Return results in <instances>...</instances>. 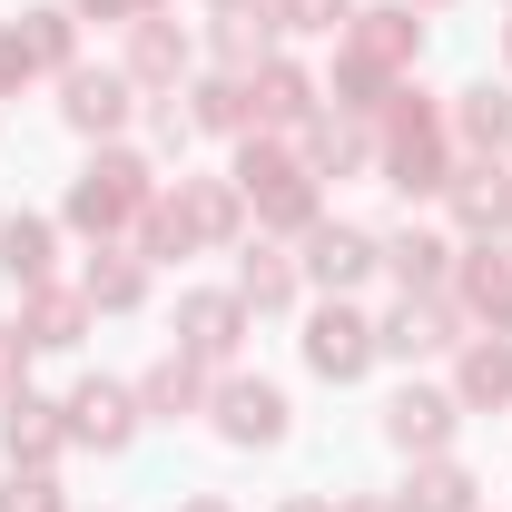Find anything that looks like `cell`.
Returning <instances> with one entry per match:
<instances>
[{"label":"cell","instance_id":"277c9868","mask_svg":"<svg viewBox=\"0 0 512 512\" xmlns=\"http://www.w3.org/2000/svg\"><path fill=\"white\" fill-rule=\"evenodd\" d=\"M237 197H247L266 227H316V178H306V158L276 148V138H247V148H237Z\"/></svg>","mask_w":512,"mask_h":512},{"label":"cell","instance_id":"ab89813d","mask_svg":"<svg viewBox=\"0 0 512 512\" xmlns=\"http://www.w3.org/2000/svg\"><path fill=\"white\" fill-rule=\"evenodd\" d=\"M424 10H444V0H424Z\"/></svg>","mask_w":512,"mask_h":512},{"label":"cell","instance_id":"d590c367","mask_svg":"<svg viewBox=\"0 0 512 512\" xmlns=\"http://www.w3.org/2000/svg\"><path fill=\"white\" fill-rule=\"evenodd\" d=\"M79 10H89V20H148L158 0H79Z\"/></svg>","mask_w":512,"mask_h":512},{"label":"cell","instance_id":"30bf717a","mask_svg":"<svg viewBox=\"0 0 512 512\" xmlns=\"http://www.w3.org/2000/svg\"><path fill=\"white\" fill-rule=\"evenodd\" d=\"M375 266H384V237H375V227H345V217H316V227H306V276H316V286L345 296V286H365Z\"/></svg>","mask_w":512,"mask_h":512},{"label":"cell","instance_id":"3957f363","mask_svg":"<svg viewBox=\"0 0 512 512\" xmlns=\"http://www.w3.org/2000/svg\"><path fill=\"white\" fill-rule=\"evenodd\" d=\"M148 197H158L148 158H138V148H99V158L69 178V227H79V237H119V227L148 217Z\"/></svg>","mask_w":512,"mask_h":512},{"label":"cell","instance_id":"e0dca14e","mask_svg":"<svg viewBox=\"0 0 512 512\" xmlns=\"http://www.w3.org/2000/svg\"><path fill=\"white\" fill-rule=\"evenodd\" d=\"M453 394H434V384H404L394 404H384V444H404V453H444L453 444Z\"/></svg>","mask_w":512,"mask_h":512},{"label":"cell","instance_id":"d6a6232c","mask_svg":"<svg viewBox=\"0 0 512 512\" xmlns=\"http://www.w3.org/2000/svg\"><path fill=\"white\" fill-rule=\"evenodd\" d=\"M0 512H69V493L50 473H30V463H10V483H0Z\"/></svg>","mask_w":512,"mask_h":512},{"label":"cell","instance_id":"2e32d148","mask_svg":"<svg viewBox=\"0 0 512 512\" xmlns=\"http://www.w3.org/2000/svg\"><path fill=\"white\" fill-rule=\"evenodd\" d=\"M444 345H453V296H404V306L375 325V355H404V365H424V355H444Z\"/></svg>","mask_w":512,"mask_h":512},{"label":"cell","instance_id":"4dcf8cb0","mask_svg":"<svg viewBox=\"0 0 512 512\" xmlns=\"http://www.w3.org/2000/svg\"><path fill=\"white\" fill-rule=\"evenodd\" d=\"M237 296H247L256 316H276V306H296V266H286L276 247H247V256H237Z\"/></svg>","mask_w":512,"mask_h":512},{"label":"cell","instance_id":"8fae6325","mask_svg":"<svg viewBox=\"0 0 512 512\" xmlns=\"http://www.w3.org/2000/svg\"><path fill=\"white\" fill-rule=\"evenodd\" d=\"M60 444H69V414L50 404V394H30V384H20V394H0V453H10V463L50 473Z\"/></svg>","mask_w":512,"mask_h":512},{"label":"cell","instance_id":"52a82bcc","mask_svg":"<svg viewBox=\"0 0 512 512\" xmlns=\"http://www.w3.org/2000/svg\"><path fill=\"white\" fill-rule=\"evenodd\" d=\"M128 109H138V79L128 69H60V119L79 138H119Z\"/></svg>","mask_w":512,"mask_h":512},{"label":"cell","instance_id":"1f68e13d","mask_svg":"<svg viewBox=\"0 0 512 512\" xmlns=\"http://www.w3.org/2000/svg\"><path fill=\"white\" fill-rule=\"evenodd\" d=\"M266 10H276V30H306V40H325V30L345 40V20H355V0H266Z\"/></svg>","mask_w":512,"mask_h":512},{"label":"cell","instance_id":"44dd1931","mask_svg":"<svg viewBox=\"0 0 512 512\" xmlns=\"http://www.w3.org/2000/svg\"><path fill=\"white\" fill-rule=\"evenodd\" d=\"M296 158H306V178H345V168H365V158H375V138H365V119H345V109H316Z\"/></svg>","mask_w":512,"mask_h":512},{"label":"cell","instance_id":"ba28073f","mask_svg":"<svg viewBox=\"0 0 512 512\" xmlns=\"http://www.w3.org/2000/svg\"><path fill=\"white\" fill-rule=\"evenodd\" d=\"M444 197H453V227L483 237V247L512 227V168H503V158H463V168L444 178Z\"/></svg>","mask_w":512,"mask_h":512},{"label":"cell","instance_id":"f35d334b","mask_svg":"<svg viewBox=\"0 0 512 512\" xmlns=\"http://www.w3.org/2000/svg\"><path fill=\"white\" fill-rule=\"evenodd\" d=\"M503 60H512V30H503Z\"/></svg>","mask_w":512,"mask_h":512},{"label":"cell","instance_id":"7a4b0ae2","mask_svg":"<svg viewBox=\"0 0 512 512\" xmlns=\"http://www.w3.org/2000/svg\"><path fill=\"white\" fill-rule=\"evenodd\" d=\"M375 119H384V128H375V168H384L404 197H444V178L463 168V158H453V119L424 99V89H394Z\"/></svg>","mask_w":512,"mask_h":512},{"label":"cell","instance_id":"9c48e42d","mask_svg":"<svg viewBox=\"0 0 512 512\" xmlns=\"http://www.w3.org/2000/svg\"><path fill=\"white\" fill-rule=\"evenodd\" d=\"M306 365H316L325 384H355L365 365H375V325L355 316L345 296H335V306H316V316H306Z\"/></svg>","mask_w":512,"mask_h":512},{"label":"cell","instance_id":"d4e9b609","mask_svg":"<svg viewBox=\"0 0 512 512\" xmlns=\"http://www.w3.org/2000/svg\"><path fill=\"white\" fill-rule=\"evenodd\" d=\"M50 256H60V237H50V217H0V276L30 296V286H50Z\"/></svg>","mask_w":512,"mask_h":512},{"label":"cell","instance_id":"e575fe53","mask_svg":"<svg viewBox=\"0 0 512 512\" xmlns=\"http://www.w3.org/2000/svg\"><path fill=\"white\" fill-rule=\"evenodd\" d=\"M20 365H30V335H20V325H0V394H20Z\"/></svg>","mask_w":512,"mask_h":512},{"label":"cell","instance_id":"f546056e","mask_svg":"<svg viewBox=\"0 0 512 512\" xmlns=\"http://www.w3.org/2000/svg\"><path fill=\"white\" fill-rule=\"evenodd\" d=\"M178 69H188V30L148 10V20H138V40H128V79H178Z\"/></svg>","mask_w":512,"mask_h":512},{"label":"cell","instance_id":"6da1fadb","mask_svg":"<svg viewBox=\"0 0 512 512\" xmlns=\"http://www.w3.org/2000/svg\"><path fill=\"white\" fill-rule=\"evenodd\" d=\"M424 60V20H414V0H394V10H355L345 20V60H335V109L345 119H375L384 99L404 89V69Z\"/></svg>","mask_w":512,"mask_h":512},{"label":"cell","instance_id":"836d02e7","mask_svg":"<svg viewBox=\"0 0 512 512\" xmlns=\"http://www.w3.org/2000/svg\"><path fill=\"white\" fill-rule=\"evenodd\" d=\"M148 138H158V148H168V158H178V148H188V138H197V119H188V109H178V99H168V109H158V119H148Z\"/></svg>","mask_w":512,"mask_h":512},{"label":"cell","instance_id":"cb8c5ba5","mask_svg":"<svg viewBox=\"0 0 512 512\" xmlns=\"http://www.w3.org/2000/svg\"><path fill=\"white\" fill-rule=\"evenodd\" d=\"M453 148H473V158H493V148H512V89H493V79H473V89L453 99Z\"/></svg>","mask_w":512,"mask_h":512},{"label":"cell","instance_id":"5bb4252c","mask_svg":"<svg viewBox=\"0 0 512 512\" xmlns=\"http://www.w3.org/2000/svg\"><path fill=\"white\" fill-rule=\"evenodd\" d=\"M60 414H69V444H99V453H119L128 434L148 424V414H138V394H128V384H109V375H89Z\"/></svg>","mask_w":512,"mask_h":512},{"label":"cell","instance_id":"8d00e7d4","mask_svg":"<svg viewBox=\"0 0 512 512\" xmlns=\"http://www.w3.org/2000/svg\"><path fill=\"white\" fill-rule=\"evenodd\" d=\"M178 512H237V503H217V493H197V503H178Z\"/></svg>","mask_w":512,"mask_h":512},{"label":"cell","instance_id":"4fadbf2b","mask_svg":"<svg viewBox=\"0 0 512 512\" xmlns=\"http://www.w3.org/2000/svg\"><path fill=\"white\" fill-rule=\"evenodd\" d=\"M207 414H217V434H227V444H286V394H276L266 375H227Z\"/></svg>","mask_w":512,"mask_h":512},{"label":"cell","instance_id":"7402d4cb","mask_svg":"<svg viewBox=\"0 0 512 512\" xmlns=\"http://www.w3.org/2000/svg\"><path fill=\"white\" fill-rule=\"evenodd\" d=\"M247 99H256V128H306L316 119V79H306L296 60H266L247 79Z\"/></svg>","mask_w":512,"mask_h":512},{"label":"cell","instance_id":"603a6c76","mask_svg":"<svg viewBox=\"0 0 512 512\" xmlns=\"http://www.w3.org/2000/svg\"><path fill=\"white\" fill-rule=\"evenodd\" d=\"M384 266L404 276V296H444L453 286V247L434 227H394V237H384Z\"/></svg>","mask_w":512,"mask_h":512},{"label":"cell","instance_id":"4316f807","mask_svg":"<svg viewBox=\"0 0 512 512\" xmlns=\"http://www.w3.org/2000/svg\"><path fill=\"white\" fill-rule=\"evenodd\" d=\"M453 404H512V335H473V345H463Z\"/></svg>","mask_w":512,"mask_h":512},{"label":"cell","instance_id":"74e56055","mask_svg":"<svg viewBox=\"0 0 512 512\" xmlns=\"http://www.w3.org/2000/svg\"><path fill=\"white\" fill-rule=\"evenodd\" d=\"M286 512H335V503H316V493H296V503H286Z\"/></svg>","mask_w":512,"mask_h":512},{"label":"cell","instance_id":"7c38bea8","mask_svg":"<svg viewBox=\"0 0 512 512\" xmlns=\"http://www.w3.org/2000/svg\"><path fill=\"white\" fill-rule=\"evenodd\" d=\"M453 316H473L483 335H512V256L503 247L453 256Z\"/></svg>","mask_w":512,"mask_h":512},{"label":"cell","instance_id":"8992f818","mask_svg":"<svg viewBox=\"0 0 512 512\" xmlns=\"http://www.w3.org/2000/svg\"><path fill=\"white\" fill-rule=\"evenodd\" d=\"M158 217H168L188 247H227L237 217H247V197H237V178H178V188L158 197Z\"/></svg>","mask_w":512,"mask_h":512},{"label":"cell","instance_id":"9a60e30c","mask_svg":"<svg viewBox=\"0 0 512 512\" xmlns=\"http://www.w3.org/2000/svg\"><path fill=\"white\" fill-rule=\"evenodd\" d=\"M207 50H217V69H227V79H256V69L276 60V10H266V0H217Z\"/></svg>","mask_w":512,"mask_h":512},{"label":"cell","instance_id":"d6986e66","mask_svg":"<svg viewBox=\"0 0 512 512\" xmlns=\"http://www.w3.org/2000/svg\"><path fill=\"white\" fill-rule=\"evenodd\" d=\"M79 296H89V316H128V306L148 296V256H128V247L99 237V256L79 266Z\"/></svg>","mask_w":512,"mask_h":512},{"label":"cell","instance_id":"484cf974","mask_svg":"<svg viewBox=\"0 0 512 512\" xmlns=\"http://www.w3.org/2000/svg\"><path fill=\"white\" fill-rule=\"evenodd\" d=\"M79 325H89V296H79V286H30V316H20L30 355H60V345H79Z\"/></svg>","mask_w":512,"mask_h":512},{"label":"cell","instance_id":"f1b7e54d","mask_svg":"<svg viewBox=\"0 0 512 512\" xmlns=\"http://www.w3.org/2000/svg\"><path fill=\"white\" fill-rule=\"evenodd\" d=\"M188 119H197V128H227V138H247V128H256L247 79H227V69H217V79H197V89H188Z\"/></svg>","mask_w":512,"mask_h":512},{"label":"cell","instance_id":"ac0fdd59","mask_svg":"<svg viewBox=\"0 0 512 512\" xmlns=\"http://www.w3.org/2000/svg\"><path fill=\"white\" fill-rule=\"evenodd\" d=\"M237 335H247V296H178V345L197 365H227Z\"/></svg>","mask_w":512,"mask_h":512},{"label":"cell","instance_id":"ffe728a7","mask_svg":"<svg viewBox=\"0 0 512 512\" xmlns=\"http://www.w3.org/2000/svg\"><path fill=\"white\" fill-rule=\"evenodd\" d=\"M197 404H207V365H197L188 345H178V355H158L148 384H138V414H148V424H178V414H197Z\"/></svg>","mask_w":512,"mask_h":512},{"label":"cell","instance_id":"83f0119b","mask_svg":"<svg viewBox=\"0 0 512 512\" xmlns=\"http://www.w3.org/2000/svg\"><path fill=\"white\" fill-rule=\"evenodd\" d=\"M394 512H473V473H463V463H444V453H424Z\"/></svg>","mask_w":512,"mask_h":512},{"label":"cell","instance_id":"5b68a950","mask_svg":"<svg viewBox=\"0 0 512 512\" xmlns=\"http://www.w3.org/2000/svg\"><path fill=\"white\" fill-rule=\"evenodd\" d=\"M69 40H79L69 10H20V20L0 30V99L30 89V79H50V69H79V60H69Z\"/></svg>","mask_w":512,"mask_h":512}]
</instances>
